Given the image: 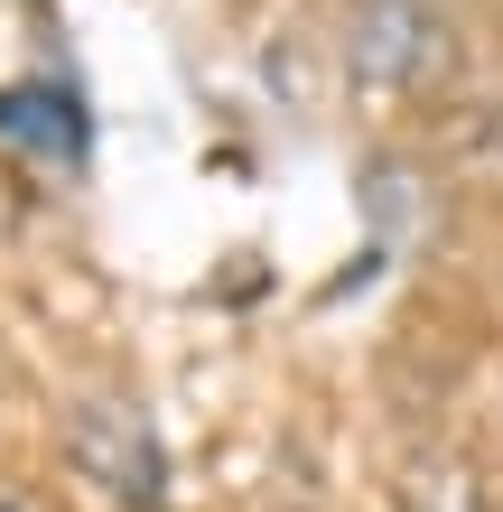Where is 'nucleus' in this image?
I'll use <instances>...</instances> for the list:
<instances>
[{"label":"nucleus","mask_w":503,"mask_h":512,"mask_svg":"<svg viewBox=\"0 0 503 512\" xmlns=\"http://www.w3.org/2000/svg\"><path fill=\"white\" fill-rule=\"evenodd\" d=\"M66 466H75L94 494H112L122 512H159V503H168L159 429H150V410L122 401V391H84V401L66 410Z\"/></svg>","instance_id":"1"},{"label":"nucleus","mask_w":503,"mask_h":512,"mask_svg":"<svg viewBox=\"0 0 503 512\" xmlns=\"http://www.w3.org/2000/svg\"><path fill=\"white\" fill-rule=\"evenodd\" d=\"M0 140H10L19 159L75 168L84 159V103L66 84H0Z\"/></svg>","instance_id":"2"},{"label":"nucleus","mask_w":503,"mask_h":512,"mask_svg":"<svg viewBox=\"0 0 503 512\" xmlns=\"http://www.w3.org/2000/svg\"><path fill=\"white\" fill-rule=\"evenodd\" d=\"M410 47H438L420 0H364V19H354V66L373 84H410Z\"/></svg>","instance_id":"3"},{"label":"nucleus","mask_w":503,"mask_h":512,"mask_svg":"<svg viewBox=\"0 0 503 512\" xmlns=\"http://www.w3.org/2000/svg\"><path fill=\"white\" fill-rule=\"evenodd\" d=\"M0 512H38V503H28V494H0Z\"/></svg>","instance_id":"4"}]
</instances>
